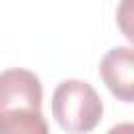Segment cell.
<instances>
[{
  "mask_svg": "<svg viewBox=\"0 0 134 134\" xmlns=\"http://www.w3.org/2000/svg\"><path fill=\"white\" fill-rule=\"evenodd\" d=\"M0 134H48L42 109H10L0 113Z\"/></svg>",
  "mask_w": 134,
  "mask_h": 134,
  "instance_id": "cell-4",
  "label": "cell"
},
{
  "mask_svg": "<svg viewBox=\"0 0 134 134\" xmlns=\"http://www.w3.org/2000/svg\"><path fill=\"white\" fill-rule=\"evenodd\" d=\"M107 134H134V124L132 121H121V124L113 126Z\"/></svg>",
  "mask_w": 134,
  "mask_h": 134,
  "instance_id": "cell-6",
  "label": "cell"
},
{
  "mask_svg": "<svg viewBox=\"0 0 134 134\" xmlns=\"http://www.w3.org/2000/svg\"><path fill=\"white\" fill-rule=\"evenodd\" d=\"M52 117L69 134H86L103 117L98 92L84 80H65L52 92Z\"/></svg>",
  "mask_w": 134,
  "mask_h": 134,
  "instance_id": "cell-1",
  "label": "cell"
},
{
  "mask_svg": "<svg viewBox=\"0 0 134 134\" xmlns=\"http://www.w3.org/2000/svg\"><path fill=\"white\" fill-rule=\"evenodd\" d=\"M115 19L119 31L134 44V0H119Z\"/></svg>",
  "mask_w": 134,
  "mask_h": 134,
  "instance_id": "cell-5",
  "label": "cell"
},
{
  "mask_svg": "<svg viewBox=\"0 0 134 134\" xmlns=\"http://www.w3.org/2000/svg\"><path fill=\"white\" fill-rule=\"evenodd\" d=\"M100 77L111 94L124 103H134V48L115 46L100 61Z\"/></svg>",
  "mask_w": 134,
  "mask_h": 134,
  "instance_id": "cell-3",
  "label": "cell"
},
{
  "mask_svg": "<svg viewBox=\"0 0 134 134\" xmlns=\"http://www.w3.org/2000/svg\"><path fill=\"white\" fill-rule=\"evenodd\" d=\"M42 109V84L40 77L21 67H13L0 73V113L10 109Z\"/></svg>",
  "mask_w": 134,
  "mask_h": 134,
  "instance_id": "cell-2",
  "label": "cell"
}]
</instances>
